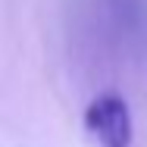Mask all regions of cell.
<instances>
[{"label":"cell","mask_w":147,"mask_h":147,"mask_svg":"<svg viewBox=\"0 0 147 147\" xmlns=\"http://www.w3.org/2000/svg\"><path fill=\"white\" fill-rule=\"evenodd\" d=\"M97 16L113 47H147V0H97Z\"/></svg>","instance_id":"cell-1"},{"label":"cell","mask_w":147,"mask_h":147,"mask_svg":"<svg viewBox=\"0 0 147 147\" xmlns=\"http://www.w3.org/2000/svg\"><path fill=\"white\" fill-rule=\"evenodd\" d=\"M85 128L97 147H131V113L119 94H100L91 100Z\"/></svg>","instance_id":"cell-2"}]
</instances>
